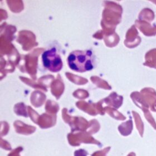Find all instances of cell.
I'll use <instances>...</instances> for the list:
<instances>
[{"mask_svg":"<svg viewBox=\"0 0 156 156\" xmlns=\"http://www.w3.org/2000/svg\"><path fill=\"white\" fill-rule=\"evenodd\" d=\"M43 65L51 72H58L62 68V62L55 48L46 50L42 55Z\"/></svg>","mask_w":156,"mask_h":156,"instance_id":"obj_2","label":"cell"},{"mask_svg":"<svg viewBox=\"0 0 156 156\" xmlns=\"http://www.w3.org/2000/svg\"><path fill=\"white\" fill-rule=\"evenodd\" d=\"M68 65L73 70L83 73L93 68L92 52L89 50H76L70 54L68 58Z\"/></svg>","mask_w":156,"mask_h":156,"instance_id":"obj_1","label":"cell"}]
</instances>
